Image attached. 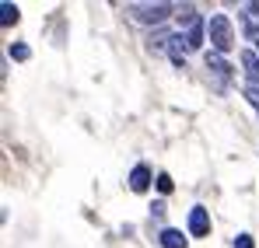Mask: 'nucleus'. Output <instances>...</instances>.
<instances>
[{
    "label": "nucleus",
    "instance_id": "1",
    "mask_svg": "<svg viewBox=\"0 0 259 248\" xmlns=\"http://www.w3.org/2000/svg\"><path fill=\"white\" fill-rule=\"evenodd\" d=\"M207 39L214 45V53H228V49L235 45V28H231L228 14H214V18L207 21Z\"/></svg>",
    "mask_w": 259,
    "mask_h": 248
},
{
    "label": "nucleus",
    "instance_id": "2",
    "mask_svg": "<svg viewBox=\"0 0 259 248\" xmlns=\"http://www.w3.org/2000/svg\"><path fill=\"white\" fill-rule=\"evenodd\" d=\"M130 18L133 21H140V25H161L172 11H179L175 4H130L126 7Z\"/></svg>",
    "mask_w": 259,
    "mask_h": 248
},
{
    "label": "nucleus",
    "instance_id": "3",
    "mask_svg": "<svg viewBox=\"0 0 259 248\" xmlns=\"http://www.w3.org/2000/svg\"><path fill=\"white\" fill-rule=\"evenodd\" d=\"M207 70H210V77H214V87L217 91H224L231 77H235V67L221 56V53H207Z\"/></svg>",
    "mask_w": 259,
    "mask_h": 248
},
{
    "label": "nucleus",
    "instance_id": "4",
    "mask_svg": "<svg viewBox=\"0 0 259 248\" xmlns=\"http://www.w3.org/2000/svg\"><path fill=\"white\" fill-rule=\"evenodd\" d=\"M189 234L193 238H207L210 234V213H207V207L189 210Z\"/></svg>",
    "mask_w": 259,
    "mask_h": 248
},
{
    "label": "nucleus",
    "instance_id": "5",
    "mask_svg": "<svg viewBox=\"0 0 259 248\" xmlns=\"http://www.w3.org/2000/svg\"><path fill=\"white\" fill-rule=\"evenodd\" d=\"M130 189H133V192H147V189H151V168L147 165H137L130 171Z\"/></svg>",
    "mask_w": 259,
    "mask_h": 248
},
{
    "label": "nucleus",
    "instance_id": "6",
    "mask_svg": "<svg viewBox=\"0 0 259 248\" xmlns=\"http://www.w3.org/2000/svg\"><path fill=\"white\" fill-rule=\"evenodd\" d=\"M238 60H242V70H245V77H249L252 84H259V53L245 49V53H242Z\"/></svg>",
    "mask_w": 259,
    "mask_h": 248
},
{
    "label": "nucleus",
    "instance_id": "7",
    "mask_svg": "<svg viewBox=\"0 0 259 248\" xmlns=\"http://www.w3.org/2000/svg\"><path fill=\"white\" fill-rule=\"evenodd\" d=\"M158 241H161V248H189L186 234H182V231H175V227H165V231L158 234Z\"/></svg>",
    "mask_w": 259,
    "mask_h": 248
},
{
    "label": "nucleus",
    "instance_id": "8",
    "mask_svg": "<svg viewBox=\"0 0 259 248\" xmlns=\"http://www.w3.org/2000/svg\"><path fill=\"white\" fill-rule=\"evenodd\" d=\"M186 53H189L186 39H182V35H172V42H168V56H172L175 67H186Z\"/></svg>",
    "mask_w": 259,
    "mask_h": 248
},
{
    "label": "nucleus",
    "instance_id": "9",
    "mask_svg": "<svg viewBox=\"0 0 259 248\" xmlns=\"http://www.w3.org/2000/svg\"><path fill=\"white\" fill-rule=\"evenodd\" d=\"M203 35H207V25H203V21H196V25H189V28H186V35H182V39H186L189 49H200V45H203Z\"/></svg>",
    "mask_w": 259,
    "mask_h": 248
},
{
    "label": "nucleus",
    "instance_id": "10",
    "mask_svg": "<svg viewBox=\"0 0 259 248\" xmlns=\"http://www.w3.org/2000/svg\"><path fill=\"white\" fill-rule=\"evenodd\" d=\"M14 21H18V7H14L11 0H4V4H0V25H4V28H11Z\"/></svg>",
    "mask_w": 259,
    "mask_h": 248
},
{
    "label": "nucleus",
    "instance_id": "11",
    "mask_svg": "<svg viewBox=\"0 0 259 248\" xmlns=\"http://www.w3.org/2000/svg\"><path fill=\"white\" fill-rule=\"evenodd\" d=\"M7 56H11V60H18V63H25V60L32 56V49H28L25 42H11V49H7Z\"/></svg>",
    "mask_w": 259,
    "mask_h": 248
},
{
    "label": "nucleus",
    "instance_id": "12",
    "mask_svg": "<svg viewBox=\"0 0 259 248\" xmlns=\"http://www.w3.org/2000/svg\"><path fill=\"white\" fill-rule=\"evenodd\" d=\"M158 189H161V196H168V192H172V189H175L172 175H165V171H161V175H158Z\"/></svg>",
    "mask_w": 259,
    "mask_h": 248
},
{
    "label": "nucleus",
    "instance_id": "13",
    "mask_svg": "<svg viewBox=\"0 0 259 248\" xmlns=\"http://www.w3.org/2000/svg\"><path fill=\"white\" fill-rule=\"evenodd\" d=\"M245 98H249V102H252V105H259V84L245 81Z\"/></svg>",
    "mask_w": 259,
    "mask_h": 248
},
{
    "label": "nucleus",
    "instance_id": "14",
    "mask_svg": "<svg viewBox=\"0 0 259 248\" xmlns=\"http://www.w3.org/2000/svg\"><path fill=\"white\" fill-rule=\"evenodd\" d=\"M245 35L259 45V21H245Z\"/></svg>",
    "mask_w": 259,
    "mask_h": 248
},
{
    "label": "nucleus",
    "instance_id": "15",
    "mask_svg": "<svg viewBox=\"0 0 259 248\" xmlns=\"http://www.w3.org/2000/svg\"><path fill=\"white\" fill-rule=\"evenodd\" d=\"M235 248H256L252 234H238V238H235Z\"/></svg>",
    "mask_w": 259,
    "mask_h": 248
}]
</instances>
